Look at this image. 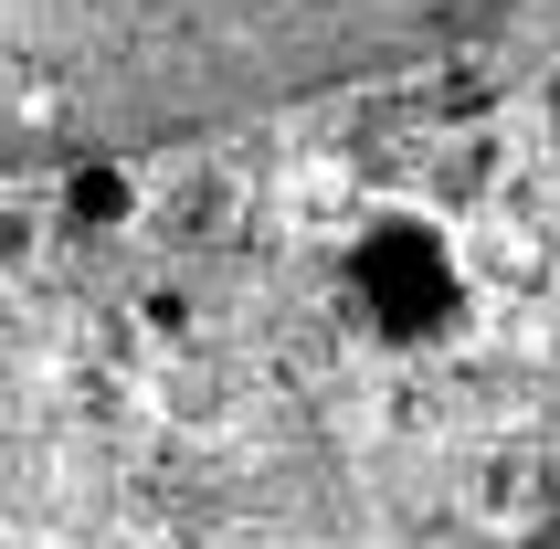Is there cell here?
<instances>
[{
	"label": "cell",
	"instance_id": "cell-1",
	"mask_svg": "<svg viewBox=\"0 0 560 549\" xmlns=\"http://www.w3.org/2000/svg\"><path fill=\"white\" fill-rule=\"evenodd\" d=\"M498 11L518 0H0V170L360 85Z\"/></svg>",
	"mask_w": 560,
	"mask_h": 549
}]
</instances>
